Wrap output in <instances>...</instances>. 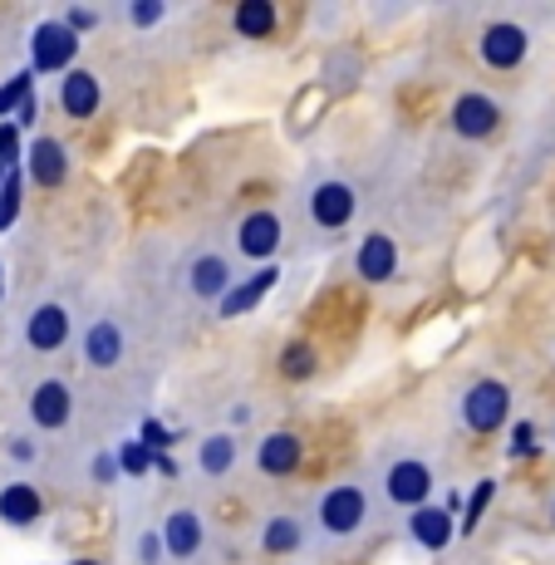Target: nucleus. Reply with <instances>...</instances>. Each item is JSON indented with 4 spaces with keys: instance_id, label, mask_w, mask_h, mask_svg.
I'll use <instances>...</instances> for the list:
<instances>
[{
    "instance_id": "f257e3e1",
    "label": "nucleus",
    "mask_w": 555,
    "mask_h": 565,
    "mask_svg": "<svg viewBox=\"0 0 555 565\" xmlns=\"http://www.w3.org/2000/svg\"><path fill=\"white\" fill-rule=\"evenodd\" d=\"M314 521H320L324 536H354V531L369 521V492L354 482L330 487V492L320 497V507H314Z\"/></svg>"
},
{
    "instance_id": "f03ea898",
    "label": "nucleus",
    "mask_w": 555,
    "mask_h": 565,
    "mask_svg": "<svg viewBox=\"0 0 555 565\" xmlns=\"http://www.w3.org/2000/svg\"><path fill=\"white\" fill-rule=\"evenodd\" d=\"M74 54H79V35H74L64 20H40L35 35H30V64L40 74H70L74 70Z\"/></svg>"
},
{
    "instance_id": "7ed1b4c3",
    "label": "nucleus",
    "mask_w": 555,
    "mask_h": 565,
    "mask_svg": "<svg viewBox=\"0 0 555 565\" xmlns=\"http://www.w3.org/2000/svg\"><path fill=\"white\" fill-rule=\"evenodd\" d=\"M511 413V388L497 384V379H477L462 394V423L472 433H497Z\"/></svg>"
},
{
    "instance_id": "20e7f679",
    "label": "nucleus",
    "mask_w": 555,
    "mask_h": 565,
    "mask_svg": "<svg viewBox=\"0 0 555 565\" xmlns=\"http://www.w3.org/2000/svg\"><path fill=\"white\" fill-rule=\"evenodd\" d=\"M280 242H286V222H280L276 212H266V206H260V212H246L242 226H236V252L246 260H260V266L280 252Z\"/></svg>"
},
{
    "instance_id": "39448f33",
    "label": "nucleus",
    "mask_w": 555,
    "mask_h": 565,
    "mask_svg": "<svg viewBox=\"0 0 555 565\" xmlns=\"http://www.w3.org/2000/svg\"><path fill=\"white\" fill-rule=\"evenodd\" d=\"M384 492L394 507H413V512H418V507H428V497H433V467L418 462V458H398L384 472Z\"/></svg>"
},
{
    "instance_id": "423d86ee",
    "label": "nucleus",
    "mask_w": 555,
    "mask_h": 565,
    "mask_svg": "<svg viewBox=\"0 0 555 565\" xmlns=\"http://www.w3.org/2000/svg\"><path fill=\"white\" fill-rule=\"evenodd\" d=\"M25 413H30V423H35L40 433H60L64 423H70V413H74L70 384H64V379H40V384L30 388V398H25Z\"/></svg>"
},
{
    "instance_id": "0eeeda50",
    "label": "nucleus",
    "mask_w": 555,
    "mask_h": 565,
    "mask_svg": "<svg viewBox=\"0 0 555 565\" xmlns=\"http://www.w3.org/2000/svg\"><path fill=\"white\" fill-rule=\"evenodd\" d=\"M482 64L487 70H516L521 60H526V50H531V35L521 25H511V20H502V25H487L482 30Z\"/></svg>"
},
{
    "instance_id": "6e6552de",
    "label": "nucleus",
    "mask_w": 555,
    "mask_h": 565,
    "mask_svg": "<svg viewBox=\"0 0 555 565\" xmlns=\"http://www.w3.org/2000/svg\"><path fill=\"white\" fill-rule=\"evenodd\" d=\"M25 344L35 354H54L70 344V310L54 306V300H45V306H35L25 315Z\"/></svg>"
},
{
    "instance_id": "1a4fd4ad",
    "label": "nucleus",
    "mask_w": 555,
    "mask_h": 565,
    "mask_svg": "<svg viewBox=\"0 0 555 565\" xmlns=\"http://www.w3.org/2000/svg\"><path fill=\"white\" fill-rule=\"evenodd\" d=\"M354 188L350 182H320V188L310 192V222L324 226V232H340V226L354 222Z\"/></svg>"
},
{
    "instance_id": "9d476101",
    "label": "nucleus",
    "mask_w": 555,
    "mask_h": 565,
    "mask_svg": "<svg viewBox=\"0 0 555 565\" xmlns=\"http://www.w3.org/2000/svg\"><path fill=\"white\" fill-rule=\"evenodd\" d=\"M354 270L369 280V286H384V280L398 276V242L388 232H369L354 252Z\"/></svg>"
},
{
    "instance_id": "9b49d317",
    "label": "nucleus",
    "mask_w": 555,
    "mask_h": 565,
    "mask_svg": "<svg viewBox=\"0 0 555 565\" xmlns=\"http://www.w3.org/2000/svg\"><path fill=\"white\" fill-rule=\"evenodd\" d=\"M502 124V104L487 99V94H462L452 104V134L457 138H487Z\"/></svg>"
},
{
    "instance_id": "f8f14e48",
    "label": "nucleus",
    "mask_w": 555,
    "mask_h": 565,
    "mask_svg": "<svg viewBox=\"0 0 555 565\" xmlns=\"http://www.w3.org/2000/svg\"><path fill=\"white\" fill-rule=\"evenodd\" d=\"M25 172H30V182H40V188H60V182L70 178V153H64L60 138L40 134L35 143L25 148Z\"/></svg>"
},
{
    "instance_id": "ddd939ff",
    "label": "nucleus",
    "mask_w": 555,
    "mask_h": 565,
    "mask_svg": "<svg viewBox=\"0 0 555 565\" xmlns=\"http://www.w3.org/2000/svg\"><path fill=\"white\" fill-rule=\"evenodd\" d=\"M280 286V266H260V270H252L246 280H236L232 290L222 296V320H236V315H246V310H256L260 300H266V290H276Z\"/></svg>"
},
{
    "instance_id": "4468645a",
    "label": "nucleus",
    "mask_w": 555,
    "mask_h": 565,
    "mask_svg": "<svg viewBox=\"0 0 555 565\" xmlns=\"http://www.w3.org/2000/svg\"><path fill=\"white\" fill-rule=\"evenodd\" d=\"M104 104V89H99V74L94 70H70L60 79V108L70 118H94Z\"/></svg>"
},
{
    "instance_id": "2eb2a0df",
    "label": "nucleus",
    "mask_w": 555,
    "mask_h": 565,
    "mask_svg": "<svg viewBox=\"0 0 555 565\" xmlns=\"http://www.w3.org/2000/svg\"><path fill=\"white\" fill-rule=\"evenodd\" d=\"M202 541H206V526H202V516L192 512V507H178V512L162 521V546H168V556L192 561L202 551Z\"/></svg>"
},
{
    "instance_id": "dca6fc26",
    "label": "nucleus",
    "mask_w": 555,
    "mask_h": 565,
    "mask_svg": "<svg viewBox=\"0 0 555 565\" xmlns=\"http://www.w3.org/2000/svg\"><path fill=\"white\" fill-rule=\"evenodd\" d=\"M236 286V276H232V266H226V256H198L188 266V290L198 300H216L222 306V296Z\"/></svg>"
},
{
    "instance_id": "f3484780",
    "label": "nucleus",
    "mask_w": 555,
    "mask_h": 565,
    "mask_svg": "<svg viewBox=\"0 0 555 565\" xmlns=\"http://www.w3.org/2000/svg\"><path fill=\"white\" fill-rule=\"evenodd\" d=\"M300 458H305V448L296 433H266V438L256 443V467L266 477H290L300 467Z\"/></svg>"
},
{
    "instance_id": "a211bd4d",
    "label": "nucleus",
    "mask_w": 555,
    "mask_h": 565,
    "mask_svg": "<svg viewBox=\"0 0 555 565\" xmlns=\"http://www.w3.org/2000/svg\"><path fill=\"white\" fill-rule=\"evenodd\" d=\"M40 516H45V497H40V487H30V482L0 487V521H6V526H35Z\"/></svg>"
},
{
    "instance_id": "6ab92c4d",
    "label": "nucleus",
    "mask_w": 555,
    "mask_h": 565,
    "mask_svg": "<svg viewBox=\"0 0 555 565\" xmlns=\"http://www.w3.org/2000/svg\"><path fill=\"white\" fill-rule=\"evenodd\" d=\"M124 350H128V340L114 320H94L89 330H84V360H89L94 369H114L118 360H124Z\"/></svg>"
},
{
    "instance_id": "aec40b11",
    "label": "nucleus",
    "mask_w": 555,
    "mask_h": 565,
    "mask_svg": "<svg viewBox=\"0 0 555 565\" xmlns=\"http://www.w3.org/2000/svg\"><path fill=\"white\" fill-rule=\"evenodd\" d=\"M408 531H413V541H418L423 551H448L452 512H448V507H418V512L408 516Z\"/></svg>"
},
{
    "instance_id": "412c9836",
    "label": "nucleus",
    "mask_w": 555,
    "mask_h": 565,
    "mask_svg": "<svg viewBox=\"0 0 555 565\" xmlns=\"http://www.w3.org/2000/svg\"><path fill=\"white\" fill-rule=\"evenodd\" d=\"M232 25H236V35H242V40L276 35V0H242V6H236V15H232Z\"/></svg>"
},
{
    "instance_id": "4be33fe9",
    "label": "nucleus",
    "mask_w": 555,
    "mask_h": 565,
    "mask_svg": "<svg viewBox=\"0 0 555 565\" xmlns=\"http://www.w3.org/2000/svg\"><path fill=\"white\" fill-rule=\"evenodd\" d=\"M305 546V526L296 516H270L266 531H260V551H270V556H296Z\"/></svg>"
},
{
    "instance_id": "5701e85b",
    "label": "nucleus",
    "mask_w": 555,
    "mask_h": 565,
    "mask_svg": "<svg viewBox=\"0 0 555 565\" xmlns=\"http://www.w3.org/2000/svg\"><path fill=\"white\" fill-rule=\"evenodd\" d=\"M198 467L206 477H226V472H232V467H236V438H232V433H212V438H202Z\"/></svg>"
},
{
    "instance_id": "b1692460",
    "label": "nucleus",
    "mask_w": 555,
    "mask_h": 565,
    "mask_svg": "<svg viewBox=\"0 0 555 565\" xmlns=\"http://www.w3.org/2000/svg\"><path fill=\"white\" fill-rule=\"evenodd\" d=\"M280 374L296 379V384H300V379H310L314 374V350H310V344H305V340L290 344V350L280 354Z\"/></svg>"
},
{
    "instance_id": "393cba45",
    "label": "nucleus",
    "mask_w": 555,
    "mask_h": 565,
    "mask_svg": "<svg viewBox=\"0 0 555 565\" xmlns=\"http://www.w3.org/2000/svg\"><path fill=\"white\" fill-rule=\"evenodd\" d=\"M492 492H497L492 482H477L472 502H467V516H462V531H467V536H472V531L482 526V516H487V502H492Z\"/></svg>"
},
{
    "instance_id": "a878e982",
    "label": "nucleus",
    "mask_w": 555,
    "mask_h": 565,
    "mask_svg": "<svg viewBox=\"0 0 555 565\" xmlns=\"http://www.w3.org/2000/svg\"><path fill=\"white\" fill-rule=\"evenodd\" d=\"M118 467H124L128 477H143L152 467V452L143 448V443H124V448H118Z\"/></svg>"
},
{
    "instance_id": "bb28decb",
    "label": "nucleus",
    "mask_w": 555,
    "mask_h": 565,
    "mask_svg": "<svg viewBox=\"0 0 555 565\" xmlns=\"http://www.w3.org/2000/svg\"><path fill=\"white\" fill-rule=\"evenodd\" d=\"M168 15V6H162V0H134V6H128V20H134L138 30H148V25H158V20Z\"/></svg>"
},
{
    "instance_id": "cd10ccee",
    "label": "nucleus",
    "mask_w": 555,
    "mask_h": 565,
    "mask_svg": "<svg viewBox=\"0 0 555 565\" xmlns=\"http://www.w3.org/2000/svg\"><path fill=\"white\" fill-rule=\"evenodd\" d=\"M172 438H178V433H168V428H162L158 418H148V423H143V448H148V452H162V448H172Z\"/></svg>"
},
{
    "instance_id": "c85d7f7f",
    "label": "nucleus",
    "mask_w": 555,
    "mask_h": 565,
    "mask_svg": "<svg viewBox=\"0 0 555 565\" xmlns=\"http://www.w3.org/2000/svg\"><path fill=\"white\" fill-rule=\"evenodd\" d=\"M162 556H168L162 536H158V531H143V536H138V561H143V565H158Z\"/></svg>"
},
{
    "instance_id": "c756f323",
    "label": "nucleus",
    "mask_w": 555,
    "mask_h": 565,
    "mask_svg": "<svg viewBox=\"0 0 555 565\" xmlns=\"http://www.w3.org/2000/svg\"><path fill=\"white\" fill-rule=\"evenodd\" d=\"M25 99H30V74H15V79L0 89V114H6L10 104H25Z\"/></svg>"
},
{
    "instance_id": "7c9ffc66",
    "label": "nucleus",
    "mask_w": 555,
    "mask_h": 565,
    "mask_svg": "<svg viewBox=\"0 0 555 565\" xmlns=\"http://www.w3.org/2000/svg\"><path fill=\"white\" fill-rule=\"evenodd\" d=\"M64 25H70L74 35H84V30H94V25H99V10H89V6H74V10H64Z\"/></svg>"
},
{
    "instance_id": "2f4dec72",
    "label": "nucleus",
    "mask_w": 555,
    "mask_h": 565,
    "mask_svg": "<svg viewBox=\"0 0 555 565\" xmlns=\"http://www.w3.org/2000/svg\"><path fill=\"white\" fill-rule=\"evenodd\" d=\"M531 448H536V428H531V423H516V443H511V458H526Z\"/></svg>"
},
{
    "instance_id": "473e14b6",
    "label": "nucleus",
    "mask_w": 555,
    "mask_h": 565,
    "mask_svg": "<svg viewBox=\"0 0 555 565\" xmlns=\"http://www.w3.org/2000/svg\"><path fill=\"white\" fill-rule=\"evenodd\" d=\"M15 198H20V178L10 172V182H6V202H0V226H10V216H15Z\"/></svg>"
},
{
    "instance_id": "72a5a7b5",
    "label": "nucleus",
    "mask_w": 555,
    "mask_h": 565,
    "mask_svg": "<svg viewBox=\"0 0 555 565\" xmlns=\"http://www.w3.org/2000/svg\"><path fill=\"white\" fill-rule=\"evenodd\" d=\"M114 467H118V452H99V458H94V482H114Z\"/></svg>"
},
{
    "instance_id": "f704fd0d",
    "label": "nucleus",
    "mask_w": 555,
    "mask_h": 565,
    "mask_svg": "<svg viewBox=\"0 0 555 565\" xmlns=\"http://www.w3.org/2000/svg\"><path fill=\"white\" fill-rule=\"evenodd\" d=\"M15 162V128H0V168Z\"/></svg>"
},
{
    "instance_id": "c9c22d12",
    "label": "nucleus",
    "mask_w": 555,
    "mask_h": 565,
    "mask_svg": "<svg viewBox=\"0 0 555 565\" xmlns=\"http://www.w3.org/2000/svg\"><path fill=\"white\" fill-rule=\"evenodd\" d=\"M10 458H15V462H30V458H35V443H30V438H15V443H10Z\"/></svg>"
},
{
    "instance_id": "e433bc0d",
    "label": "nucleus",
    "mask_w": 555,
    "mask_h": 565,
    "mask_svg": "<svg viewBox=\"0 0 555 565\" xmlns=\"http://www.w3.org/2000/svg\"><path fill=\"white\" fill-rule=\"evenodd\" d=\"M70 565H104V561H70Z\"/></svg>"
},
{
    "instance_id": "4c0bfd02",
    "label": "nucleus",
    "mask_w": 555,
    "mask_h": 565,
    "mask_svg": "<svg viewBox=\"0 0 555 565\" xmlns=\"http://www.w3.org/2000/svg\"><path fill=\"white\" fill-rule=\"evenodd\" d=\"M551 521H555V497H551Z\"/></svg>"
}]
</instances>
